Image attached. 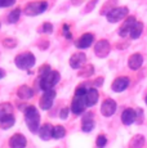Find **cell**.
Masks as SVG:
<instances>
[{"label":"cell","instance_id":"e0dca14e","mask_svg":"<svg viewBox=\"0 0 147 148\" xmlns=\"http://www.w3.org/2000/svg\"><path fill=\"white\" fill-rule=\"evenodd\" d=\"M34 94H35V92H34V89L30 88L29 85H22V86H19L18 90H17V95H18V98L22 99V101H27V99L32 98Z\"/></svg>","mask_w":147,"mask_h":148},{"label":"cell","instance_id":"8992f818","mask_svg":"<svg viewBox=\"0 0 147 148\" xmlns=\"http://www.w3.org/2000/svg\"><path fill=\"white\" fill-rule=\"evenodd\" d=\"M56 95H57V93H56L53 89L44 92L43 95H41V98H40V101H39V104H40L41 110H44V111L50 110V107H52L53 103H54Z\"/></svg>","mask_w":147,"mask_h":148},{"label":"cell","instance_id":"7402d4cb","mask_svg":"<svg viewBox=\"0 0 147 148\" xmlns=\"http://www.w3.org/2000/svg\"><path fill=\"white\" fill-rule=\"evenodd\" d=\"M142 32H143V23H142V22H137V21H135V23L133 25V27L131 30L129 36L135 40V39H138L141 35H142Z\"/></svg>","mask_w":147,"mask_h":148},{"label":"cell","instance_id":"4fadbf2b","mask_svg":"<svg viewBox=\"0 0 147 148\" xmlns=\"http://www.w3.org/2000/svg\"><path fill=\"white\" fill-rule=\"evenodd\" d=\"M129 84H131L129 77H125V76H123V77H117L116 80L112 82L111 89L116 93H120V92H123V90H125L126 88L129 86Z\"/></svg>","mask_w":147,"mask_h":148},{"label":"cell","instance_id":"83f0119b","mask_svg":"<svg viewBox=\"0 0 147 148\" xmlns=\"http://www.w3.org/2000/svg\"><path fill=\"white\" fill-rule=\"evenodd\" d=\"M95 144H97L98 148L106 147V144H107V138H106L104 135H98V136H97V140H95Z\"/></svg>","mask_w":147,"mask_h":148},{"label":"cell","instance_id":"d590c367","mask_svg":"<svg viewBox=\"0 0 147 148\" xmlns=\"http://www.w3.org/2000/svg\"><path fill=\"white\" fill-rule=\"evenodd\" d=\"M0 28H1V22H0Z\"/></svg>","mask_w":147,"mask_h":148},{"label":"cell","instance_id":"30bf717a","mask_svg":"<svg viewBox=\"0 0 147 148\" xmlns=\"http://www.w3.org/2000/svg\"><path fill=\"white\" fill-rule=\"evenodd\" d=\"M93 41H94V35L87 32L78 39V41L75 42V45L78 49H87V48H89L90 45L93 44Z\"/></svg>","mask_w":147,"mask_h":148},{"label":"cell","instance_id":"603a6c76","mask_svg":"<svg viewBox=\"0 0 147 148\" xmlns=\"http://www.w3.org/2000/svg\"><path fill=\"white\" fill-rule=\"evenodd\" d=\"M19 17H21V9L19 8H16V9H13L12 12L8 14V23L13 25V23H17V22L19 21Z\"/></svg>","mask_w":147,"mask_h":148},{"label":"cell","instance_id":"5bb4252c","mask_svg":"<svg viewBox=\"0 0 147 148\" xmlns=\"http://www.w3.org/2000/svg\"><path fill=\"white\" fill-rule=\"evenodd\" d=\"M85 59H87V56L81 52H78L75 54H72L71 58H70V66H71L74 70H78L85 63Z\"/></svg>","mask_w":147,"mask_h":148},{"label":"cell","instance_id":"44dd1931","mask_svg":"<svg viewBox=\"0 0 147 148\" xmlns=\"http://www.w3.org/2000/svg\"><path fill=\"white\" fill-rule=\"evenodd\" d=\"M14 124H16V119H14V116H13V113H12V115L4 116L3 119H0V127H1V129H4V130L10 129V127H12Z\"/></svg>","mask_w":147,"mask_h":148},{"label":"cell","instance_id":"8fae6325","mask_svg":"<svg viewBox=\"0 0 147 148\" xmlns=\"http://www.w3.org/2000/svg\"><path fill=\"white\" fill-rule=\"evenodd\" d=\"M98 90L95 89V88H89L88 90H87V93L84 94V101H85V104L87 107H93L95 103L98 102Z\"/></svg>","mask_w":147,"mask_h":148},{"label":"cell","instance_id":"cb8c5ba5","mask_svg":"<svg viewBox=\"0 0 147 148\" xmlns=\"http://www.w3.org/2000/svg\"><path fill=\"white\" fill-rule=\"evenodd\" d=\"M13 113V106L10 103H1L0 104V119H3L4 116L12 115Z\"/></svg>","mask_w":147,"mask_h":148},{"label":"cell","instance_id":"d6a6232c","mask_svg":"<svg viewBox=\"0 0 147 148\" xmlns=\"http://www.w3.org/2000/svg\"><path fill=\"white\" fill-rule=\"evenodd\" d=\"M69 112H70V110L67 107H65V108H62L61 110V112H59V117L62 119V120H66L67 119V116H69Z\"/></svg>","mask_w":147,"mask_h":148},{"label":"cell","instance_id":"484cf974","mask_svg":"<svg viewBox=\"0 0 147 148\" xmlns=\"http://www.w3.org/2000/svg\"><path fill=\"white\" fill-rule=\"evenodd\" d=\"M65 135H66V129L62 125L53 126V138L54 139H62Z\"/></svg>","mask_w":147,"mask_h":148},{"label":"cell","instance_id":"f546056e","mask_svg":"<svg viewBox=\"0 0 147 148\" xmlns=\"http://www.w3.org/2000/svg\"><path fill=\"white\" fill-rule=\"evenodd\" d=\"M49 71H52V68H50L49 64H43V66L39 68V75H40V76H44V75H47Z\"/></svg>","mask_w":147,"mask_h":148},{"label":"cell","instance_id":"f1b7e54d","mask_svg":"<svg viewBox=\"0 0 147 148\" xmlns=\"http://www.w3.org/2000/svg\"><path fill=\"white\" fill-rule=\"evenodd\" d=\"M3 45H4L5 48H14L17 45V41H16V39H13V38H7L3 41Z\"/></svg>","mask_w":147,"mask_h":148},{"label":"cell","instance_id":"1f68e13d","mask_svg":"<svg viewBox=\"0 0 147 148\" xmlns=\"http://www.w3.org/2000/svg\"><path fill=\"white\" fill-rule=\"evenodd\" d=\"M63 35L66 36L67 40H71V39H72V34L70 32V27H69V25H67V23L63 25Z\"/></svg>","mask_w":147,"mask_h":148},{"label":"cell","instance_id":"52a82bcc","mask_svg":"<svg viewBox=\"0 0 147 148\" xmlns=\"http://www.w3.org/2000/svg\"><path fill=\"white\" fill-rule=\"evenodd\" d=\"M87 104L84 101V95H75L71 103V112L74 115H81L85 111Z\"/></svg>","mask_w":147,"mask_h":148},{"label":"cell","instance_id":"836d02e7","mask_svg":"<svg viewBox=\"0 0 147 148\" xmlns=\"http://www.w3.org/2000/svg\"><path fill=\"white\" fill-rule=\"evenodd\" d=\"M4 77H5V71L3 70V68H0V80L4 79Z\"/></svg>","mask_w":147,"mask_h":148},{"label":"cell","instance_id":"6da1fadb","mask_svg":"<svg viewBox=\"0 0 147 148\" xmlns=\"http://www.w3.org/2000/svg\"><path fill=\"white\" fill-rule=\"evenodd\" d=\"M25 121H26V125L31 133L35 134V133L39 132L41 117H40V113H39L38 108L35 106L26 107V111H25Z\"/></svg>","mask_w":147,"mask_h":148},{"label":"cell","instance_id":"8d00e7d4","mask_svg":"<svg viewBox=\"0 0 147 148\" xmlns=\"http://www.w3.org/2000/svg\"><path fill=\"white\" fill-rule=\"evenodd\" d=\"M146 104H147V97H146Z\"/></svg>","mask_w":147,"mask_h":148},{"label":"cell","instance_id":"ba28073f","mask_svg":"<svg viewBox=\"0 0 147 148\" xmlns=\"http://www.w3.org/2000/svg\"><path fill=\"white\" fill-rule=\"evenodd\" d=\"M110 50H111V47H110V42L107 40H100L94 45V53H95V56L100 57V58L107 57Z\"/></svg>","mask_w":147,"mask_h":148},{"label":"cell","instance_id":"5b68a950","mask_svg":"<svg viewBox=\"0 0 147 148\" xmlns=\"http://www.w3.org/2000/svg\"><path fill=\"white\" fill-rule=\"evenodd\" d=\"M129 14V9L126 7H116V8H112L109 13L106 14V18L109 22L111 23H116V22L121 21V19L126 18Z\"/></svg>","mask_w":147,"mask_h":148},{"label":"cell","instance_id":"ac0fdd59","mask_svg":"<svg viewBox=\"0 0 147 148\" xmlns=\"http://www.w3.org/2000/svg\"><path fill=\"white\" fill-rule=\"evenodd\" d=\"M135 117H137V113L132 108H126L121 113V121H123L124 125H132L135 121Z\"/></svg>","mask_w":147,"mask_h":148},{"label":"cell","instance_id":"4dcf8cb0","mask_svg":"<svg viewBox=\"0 0 147 148\" xmlns=\"http://www.w3.org/2000/svg\"><path fill=\"white\" fill-rule=\"evenodd\" d=\"M16 0H0V8H8L14 5Z\"/></svg>","mask_w":147,"mask_h":148},{"label":"cell","instance_id":"7c38bea8","mask_svg":"<svg viewBox=\"0 0 147 148\" xmlns=\"http://www.w3.org/2000/svg\"><path fill=\"white\" fill-rule=\"evenodd\" d=\"M27 146V139L25 138V135L19 134H13L9 139V147L10 148H25Z\"/></svg>","mask_w":147,"mask_h":148},{"label":"cell","instance_id":"e575fe53","mask_svg":"<svg viewBox=\"0 0 147 148\" xmlns=\"http://www.w3.org/2000/svg\"><path fill=\"white\" fill-rule=\"evenodd\" d=\"M97 1H98V0H93V1L90 3V5H89V9H93V7H94V4H95Z\"/></svg>","mask_w":147,"mask_h":148},{"label":"cell","instance_id":"277c9868","mask_svg":"<svg viewBox=\"0 0 147 148\" xmlns=\"http://www.w3.org/2000/svg\"><path fill=\"white\" fill-rule=\"evenodd\" d=\"M48 8V3L41 0V1H31L25 7V14L27 17H35L39 16V14L44 13Z\"/></svg>","mask_w":147,"mask_h":148},{"label":"cell","instance_id":"9c48e42d","mask_svg":"<svg viewBox=\"0 0 147 148\" xmlns=\"http://www.w3.org/2000/svg\"><path fill=\"white\" fill-rule=\"evenodd\" d=\"M115 111H116V102L114 99H106L102 103V106H101V113L104 117L112 116L115 113Z\"/></svg>","mask_w":147,"mask_h":148},{"label":"cell","instance_id":"7a4b0ae2","mask_svg":"<svg viewBox=\"0 0 147 148\" xmlns=\"http://www.w3.org/2000/svg\"><path fill=\"white\" fill-rule=\"evenodd\" d=\"M39 80H40L39 81V88H40L43 92H47V90L53 89V88L58 84L59 80H61V75H59V72H57V71L52 70V71H49L47 75L40 76Z\"/></svg>","mask_w":147,"mask_h":148},{"label":"cell","instance_id":"2e32d148","mask_svg":"<svg viewBox=\"0 0 147 148\" xmlns=\"http://www.w3.org/2000/svg\"><path fill=\"white\" fill-rule=\"evenodd\" d=\"M143 64V57L142 54L139 53H134L132 54L131 57H129V61H128V66L131 70H138V68H141V66Z\"/></svg>","mask_w":147,"mask_h":148},{"label":"cell","instance_id":"4316f807","mask_svg":"<svg viewBox=\"0 0 147 148\" xmlns=\"http://www.w3.org/2000/svg\"><path fill=\"white\" fill-rule=\"evenodd\" d=\"M39 31L43 34H52L53 32V25L49 23V22H45V23L41 25V28Z\"/></svg>","mask_w":147,"mask_h":148},{"label":"cell","instance_id":"d6986e66","mask_svg":"<svg viewBox=\"0 0 147 148\" xmlns=\"http://www.w3.org/2000/svg\"><path fill=\"white\" fill-rule=\"evenodd\" d=\"M39 136H40V139H43V140H49L50 138H53V126L50 124H44L40 126V129H39Z\"/></svg>","mask_w":147,"mask_h":148},{"label":"cell","instance_id":"9a60e30c","mask_svg":"<svg viewBox=\"0 0 147 148\" xmlns=\"http://www.w3.org/2000/svg\"><path fill=\"white\" fill-rule=\"evenodd\" d=\"M135 23V18L134 17H128V18H125V21H124V23L121 25L120 30H119V35L121 36V38H125V36H128L129 34H131V30L133 27V25Z\"/></svg>","mask_w":147,"mask_h":148},{"label":"cell","instance_id":"ffe728a7","mask_svg":"<svg viewBox=\"0 0 147 148\" xmlns=\"http://www.w3.org/2000/svg\"><path fill=\"white\" fill-rule=\"evenodd\" d=\"M81 129H83L84 133H90L93 129H94V121H93L92 115H87L83 119V122H81Z\"/></svg>","mask_w":147,"mask_h":148},{"label":"cell","instance_id":"d4e9b609","mask_svg":"<svg viewBox=\"0 0 147 148\" xmlns=\"http://www.w3.org/2000/svg\"><path fill=\"white\" fill-rule=\"evenodd\" d=\"M145 144V138L142 135H135L129 143V148H142Z\"/></svg>","mask_w":147,"mask_h":148},{"label":"cell","instance_id":"3957f363","mask_svg":"<svg viewBox=\"0 0 147 148\" xmlns=\"http://www.w3.org/2000/svg\"><path fill=\"white\" fill-rule=\"evenodd\" d=\"M35 62H36V58L31 52H23L18 54L14 59L16 67L19 68V70H30V68L35 66Z\"/></svg>","mask_w":147,"mask_h":148}]
</instances>
